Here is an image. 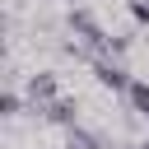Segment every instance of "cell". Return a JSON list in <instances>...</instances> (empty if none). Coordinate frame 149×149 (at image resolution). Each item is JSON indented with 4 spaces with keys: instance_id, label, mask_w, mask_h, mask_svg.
Returning a JSON list of instances; mask_svg holds the SVG:
<instances>
[{
    "instance_id": "6da1fadb",
    "label": "cell",
    "mask_w": 149,
    "mask_h": 149,
    "mask_svg": "<svg viewBox=\"0 0 149 149\" xmlns=\"http://www.w3.org/2000/svg\"><path fill=\"white\" fill-rule=\"evenodd\" d=\"M93 79L102 88H112V93H126L130 88V74H126V65L116 56H93Z\"/></svg>"
},
{
    "instance_id": "7a4b0ae2",
    "label": "cell",
    "mask_w": 149,
    "mask_h": 149,
    "mask_svg": "<svg viewBox=\"0 0 149 149\" xmlns=\"http://www.w3.org/2000/svg\"><path fill=\"white\" fill-rule=\"evenodd\" d=\"M51 98H61V84H56V74H51V70H37V74H28V102H33V112H42Z\"/></svg>"
},
{
    "instance_id": "3957f363",
    "label": "cell",
    "mask_w": 149,
    "mask_h": 149,
    "mask_svg": "<svg viewBox=\"0 0 149 149\" xmlns=\"http://www.w3.org/2000/svg\"><path fill=\"white\" fill-rule=\"evenodd\" d=\"M42 116L56 121V126H79V102H74V98H51V102L42 107Z\"/></svg>"
},
{
    "instance_id": "277c9868",
    "label": "cell",
    "mask_w": 149,
    "mask_h": 149,
    "mask_svg": "<svg viewBox=\"0 0 149 149\" xmlns=\"http://www.w3.org/2000/svg\"><path fill=\"white\" fill-rule=\"evenodd\" d=\"M126 102H130V112H135V116H144V121H149V79H130Z\"/></svg>"
},
{
    "instance_id": "5b68a950",
    "label": "cell",
    "mask_w": 149,
    "mask_h": 149,
    "mask_svg": "<svg viewBox=\"0 0 149 149\" xmlns=\"http://www.w3.org/2000/svg\"><path fill=\"white\" fill-rule=\"evenodd\" d=\"M65 149H102L98 135H88L84 126H65Z\"/></svg>"
},
{
    "instance_id": "8992f818",
    "label": "cell",
    "mask_w": 149,
    "mask_h": 149,
    "mask_svg": "<svg viewBox=\"0 0 149 149\" xmlns=\"http://www.w3.org/2000/svg\"><path fill=\"white\" fill-rule=\"evenodd\" d=\"M19 107H23V98H19L14 88H5V98H0V112H5V116H19Z\"/></svg>"
},
{
    "instance_id": "52a82bcc",
    "label": "cell",
    "mask_w": 149,
    "mask_h": 149,
    "mask_svg": "<svg viewBox=\"0 0 149 149\" xmlns=\"http://www.w3.org/2000/svg\"><path fill=\"white\" fill-rule=\"evenodd\" d=\"M130 14H135V23H149V0H130Z\"/></svg>"
},
{
    "instance_id": "ba28073f",
    "label": "cell",
    "mask_w": 149,
    "mask_h": 149,
    "mask_svg": "<svg viewBox=\"0 0 149 149\" xmlns=\"http://www.w3.org/2000/svg\"><path fill=\"white\" fill-rule=\"evenodd\" d=\"M144 149H149V144H144Z\"/></svg>"
}]
</instances>
